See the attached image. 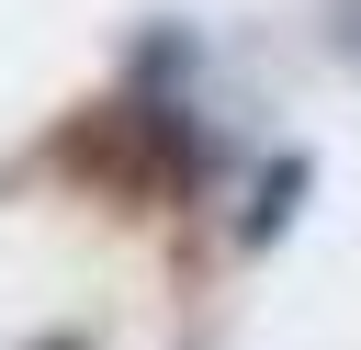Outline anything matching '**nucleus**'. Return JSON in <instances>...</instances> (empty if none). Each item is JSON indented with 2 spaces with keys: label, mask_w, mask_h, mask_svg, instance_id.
<instances>
[{
  "label": "nucleus",
  "mask_w": 361,
  "mask_h": 350,
  "mask_svg": "<svg viewBox=\"0 0 361 350\" xmlns=\"http://www.w3.org/2000/svg\"><path fill=\"white\" fill-rule=\"evenodd\" d=\"M305 181H316V158H282V169L259 181V203H248V248H271V237L293 226V203H305Z\"/></svg>",
  "instance_id": "nucleus-1"
},
{
  "label": "nucleus",
  "mask_w": 361,
  "mask_h": 350,
  "mask_svg": "<svg viewBox=\"0 0 361 350\" xmlns=\"http://www.w3.org/2000/svg\"><path fill=\"white\" fill-rule=\"evenodd\" d=\"M338 34H350V45H361V0H338Z\"/></svg>",
  "instance_id": "nucleus-2"
},
{
  "label": "nucleus",
  "mask_w": 361,
  "mask_h": 350,
  "mask_svg": "<svg viewBox=\"0 0 361 350\" xmlns=\"http://www.w3.org/2000/svg\"><path fill=\"white\" fill-rule=\"evenodd\" d=\"M45 350H79V339H45Z\"/></svg>",
  "instance_id": "nucleus-3"
}]
</instances>
